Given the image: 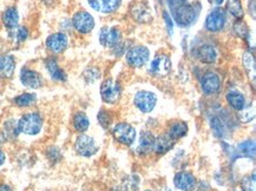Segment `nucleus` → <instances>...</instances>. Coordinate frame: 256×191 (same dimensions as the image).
I'll list each match as a JSON object with an SVG mask.
<instances>
[{"label":"nucleus","mask_w":256,"mask_h":191,"mask_svg":"<svg viewBox=\"0 0 256 191\" xmlns=\"http://www.w3.org/2000/svg\"><path fill=\"white\" fill-rule=\"evenodd\" d=\"M163 18H164V22H166V26H168V32H169V34H172V26H174V22H172V19L170 18L169 13H168V12H164V13H163Z\"/></svg>","instance_id":"nucleus-37"},{"label":"nucleus","mask_w":256,"mask_h":191,"mask_svg":"<svg viewBox=\"0 0 256 191\" xmlns=\"http://www.w3.org/2000/svg\"><path fill=\"white\" fill-rule=\"evenodd\" d=\"M244 68H247V71L250 72L254 74L255 72V59H254V56H252L250 52H246L244 54Z\"/></svg>","instance_id":"nucleus-35"},{"label":"nucleus","mask_w":256,"mask_h":191,"mask_svg":"<svg viewBox=\"0 0 256 191\" xmlns=\"http://www.w3.org/2000/svg\"><path fill=\"white\" fill-rule=\"evenodd\" d=\"M241 186L244 191H254L255 190V174L252 172V177L246 176L244 180H241Z\"/></svg>","instance_id":"nucleus-34"},{"label":"nucleus","mask_w":256,"mask_h":191,"mask_svg":"<svg viewBox=\"0 0 256 191\" xmlns=\"http://www.w3.org/2000/svg\"><path fill=\"white\" fill-rule=\"evenodd\" d=\"M236 154L238 156L248 157L254 160L255 158V143L254 140H244L236 146Z\"/></svg>","instance_id":"nucleus-23"},{"label":"nucleus","mask_w":256,"mask_h":191,"mask_svg":"<svg viewBox=\"0 0 256 191\" xmlns=\"http://www.w3.org/2000/svg\"><path fill=\"white\" fill-rule=\"evenodd\" d=\"M98 120H100V123L103 128H109L110 126L111 118L109 116V114H108L105 110H102L98 114Z\"/></svg>","instance_id":"nucleus-36"},{"label":"nucleus","mask_w":256,"mask_h":191,"mask_svg":"<svg viewBox=\"0 0 256 191\" xmlns=\"http://www.w3.org/2000/svg\"><path fill=\"white\" fill-rule=\"evenodd\" d=\"M42 128V117L38 112H28L22 114L18 120L19 132L34 136L40 132Z\"/></svg>","instance_id":"nucleus-2"},{"label":"nucleus","mask_w":256,"mask_h":191,"mask_svg":"<svg viewBox=\"0 0 256 191\" xmlns=\"http://www.w3.org/2000/svg\"><path fill=\"white\" fill-rule=\"evenodd\" d=\"M146 191H152V190H146Z\"/></svg>","instance_id":"nucleus-42"},{"label":"nucleus","mask_w":256,"mask_h":191,"mask_svg":"<svg viewBox=\"0 0 256 191\" xmlns=\"http://www.w3.org/2000/svg\"><path fill=\"white\" fill-rule=\"evenodd\" d=\"M234 32L236 34V36H238V37H241V38H247L249 36L248 26L241 20L236 22L234 24Z\"/></svg>","instance_id":"nucleus-33"},{"label":"nucleus","mask_w":256,"mask_h":191,"mask_svg":"<svg viewBox=\"0 0 256 191\" xmlns=\"http://www.w3.org/2000/svg\"><path fill=\"white\" fill-rule=\"evenodd\" d=\"M2 22L8 30H12V28H17L18 22H19L18 10L16 8H13V6L6 8L2 14Z\"/></svg>","instance_id":"nucleus-20"},{"label":"nucleus","mask_w":256,"mask_h":191,"mask_svg":"<svg viewBox=\"0 0 256 191\" xmlns=\"http://www.w3.org/2000/svg\"><path fill=\"white\" fill-rule=\"evenodd\" d=\"M174 184L177 189L183 191H192L196 186V180L192 174L189 172H178L174 177Z\"/></svg>","instance_id":"nucleus-15"},{"label":"nucleus","mask_w":256,"mask_h":191,"mask_svg":"<svg viewBox=\"0 0 256 191\" xmlns=\"http://www.w3.org/2000/svg\"><path fill=\"white\" fill-rule=\"evenodd\" d=\"M210 126H212V131H214L216 137L224 136L226 128H224V125H223L222 120H220L218 117L212 118V120H210Z\"/></svg>","instance_id":"nucleus-31"},{"label":"nucleus","mask_w":256,"mask_h":191,"mask_svg":"<svg viewBox=\"0 0 256 191\" xmlns=\"http://www.w3.org/2000/svg\"><path fill=\"white\" fill-rule=\"evenodd\" d=\"M174 146V140L169 136H160L155 138L154 142V151L157 154H166L169 150H172Z\"/></svg>","instance_id":"nucleus-22"},{"label":"nucleus","mask_w":256,"mask_h":191,"mask_svg":"<svg viewBox=\"0 0 256 191\" xmlns=\"http://www.w3.org/2000/svg\"><path fill=\"white\" fill-rule=\"evenodd\" d=\"M150 51L144 46H134L126 54V62L131 68H142L149 60Z\"/></svg>","instance_id":"nucleus-8"},{"label":"nucleus","mask_w":256,"mask_h":191,"mask_svg":"<svg viewBox=\"0 0 256 191\" xmlns=\"http://www.w3.org/2000/svg\"><path fill=\"white\" fill-rule=\"evenodd\" d=\"M68 38L63 32H56L48 37L46 48L52 54H62L68 48Z\"/></svg>","instance_id":"nucleus-9"},{"label":"nucleus","mask_w":256,"mask_h":191,"mask_svg":"<svg viewBox=\"0 0 256 191\" xmlns=\"http://www.w3.org/2000/svg\"><path fill=\"white\" fill-rule=\"evenodd\" d=\"M210 2H212V0H210Z\"/></svg>","instance_id":"nucleus-43"},{"label":"nucleus","mask_w":256,"mask_h":191,"mask_svg":"<svg viewBox=\"0 0 256 191\" xmlns=\"http://www.w3.org/2000/svg\"><path fill=\"white\" fill-rule=\"evenodd\" d=\"M201 88L206 94H214L221 88V78L215 72H206L201 80Z\"/></svg>","instance_id":"nucleus-14"},{"label":"nucleus","mask_w":256,"mask_h":191,"mask_svg":"<svg viewBox=\"0 0 256 191\" xmlns=\"http://www.w3.org/2000/svg\"><path fill=\"white\" fill-rule=\"evenodd\" d=\"M45 68L50 74L51 79H54L56 82H65L68 79L66 74H65L63 68L59 66L54 58L50 57L45 60Z\"/></svg>","instance_id":"nucleus-18"},{"label":"nucleus","mask_w":256,"mask_h":191,"mask_svg":"<svg viewBox=\"0 0 256 191\" xmlns=\"http://www.w3.org/2000/svg\"><path fill=\"white\" fill-rule=\"evenodd\" d=\"M154 142H155L154 134L152 132H149V131H143V132L140 134V146L137 151L142 154H150L154 150Z\"/></svg>","instance_id":"nucleus-21"},{"label":"nucleus","mask_w":256,"mask_h":191,"mask_svg":"<svg viewBox=\"0 0 256 191\" xmlns=\"http://www.w3.org/2000/svg\"><path fill=\"white\" fill-rule=\"evenodd\" d=\"M114 137L123 146H131L136 140V130L128 123H118L114 128Z\"/></svg>","instance_id":"nucleus-7"},{"label":"nucleus","mask_w":256,"mask_h":191,"mask_svg":"<svg viewBox=\"0 0 256 191\" xmlns=\"http://www.w3.org/2000/svg\"><path fill=\"white\" fill-rule=\"evenodd\" d=\"M120 85L112 79H106L100 85V96L102 100L108 104L117 103L120 97Z\"/></svg>","instance_id":"nucleus-4"},{"label":"nucleus","mask_w":256,"mask_h":191,"mask_svg":"<svg viewBox=\"0 0 256 191\" xmlns=\"http://www.w3.org/2000/svg\"><path fill=\"white\" fill-rule=\"evenodd\" d=\"M0 191H12V189L6 184H0Z\"/></svg>","instance_id":"nucleus-40"},{"label":"nucleus","mask_w":256,"mask_h":191,"mask_svg":"<svg viewBox=\"0 0 256 191\" xmlns=\"http://www.w3.org/2000/svg\"><path fill=\"white\" fill-rule=\"evenodd\" d=\"M226 24V12L221 8H216L210 12L206 19V28L210 32H218Z\"/></svg>","instance_id":"nucleus-12"},{"label":"nucleus","mask_w":256,"mask_h":191,"mask_svg":"<svg viewBox=\"0 0 256 191\" xmlns=\"http://www.w3.org/2000/svg\"><path fill=\"white\" fill-rule=\"evenodd\" d=\"M16 60L11 54H0V78L10 79L14 74Z\"/></svg>","instance_id":"nucleus-17"},{"label":"nucleus","mask_w":256,"mask_h":191,"mask_svg":"<svg viewBox=\"0 0 256 191\" xmlns=\"http://www.w3.org/2000/svg\"><path fill=\"white\" fill-rule=\"evenodd\" d=\"M150 71L152 74L158 76V77H166V74L172 71V60H170L168 54H157L152 62Z\"/></svg>","instance_id":"nucleus-10"},{"label":"nucleus","mask_w":256,"mask_h":191,"mask_svg":"<svg viewBox=\"0 0 256 191\" xmlns=\"http://www.w3.org/2000/svg\"><path fill=\"white\" fill-rule=\"evenodd\" d=\"M48 156L50 160H52V157H54V162H57L59 158H60V152H59L57 148H50V150L48 151Z\"/></svg>","instance_id":"nucleus-38"},{"label":"nucleus","mask_w":256,"mask_h":191,"mask_svg":"<svg viewBox=\"0 0 256 191\" xmlns=\"http://www.w3.org/2000/svg\"><path fill=\"white\" fill-rule=\"evenodd\" d=\"M215 2H216V4H222V2H223V0H215Z\"/></svg>","instance_id":"nucleus-41"},{"label":"nucleus","mask_w":256,"mask_h":191,"mask_svg":"<svg viewBox=\"0 0 256 191\" xmlns=\"http://www.w3.org/2000/svg\"><path fill=\"white\" fill-rule=\"evenodd\" d=\"M226 8H227L232 17H235L236 19L244 18V8H242V4L240 0H228Z\"/></svg>","instance_id":"nucleus-29"},{"label":"nucleus","mask_w":256,"mask_h":191,"mask_svg":"<svg viewBox=\"0 0 256 191\" xmlns=\"http://www.w3.org/2000/svg\"><path fill=\"white\" fill-rule=\"evenodd\" d=\"M20 83L24 85L25 88H32V90H34V88H39L42 86V76L38 74L37 71L34 70H31V68H22V71H20Z\"/></svg>","instance_id":"nucleus-11"},{"label":"nucleus","mask_w":256,"mask_h":191,"mask_svg":"<svg viewBox=\"0 0 256 191\" xmlns=\"http://www.w3.org/2000/svg\"><path fill=\"white\" fill-rule=\"evenodd\" d=\"M122 0H88V5L92 8L94 11L100 13H111L114 12L120 8Z\"/></svg>","instance_id":"nucleus-16"},{"label":"nucleus","mask_w":256,"mask_h":191,"mask_svg":"<svg viewBox=\"0 0 256 191\" xmlns=\"http://www.w3.org/2000/svg\"><path fill=\"white\" fill-rule=\"evenodd\" d=\"M175 22L182 28L192 25L198 17V10L195 5L189 4L188 0H166Z\"/></svg>","instance_id":"nucleus-1"},{"label":"nucleus","mask_w":256,"mask_h":191,"mask_svg":"<svg viewBox=\"0 0 256 191\" xmlns=\"http://www.w3.org/2000/svg\"><path fill=\"white\" fill-rule=\"evenodd\" d=\"M19 132L18 129V120H8L4 123V134L8 138H16Z\"/></svg>","instance_id":"nucleus-30"},{"label":"nucleus","mask_w":256,"mask_h":191,"mask_svg":"<svg viewBox=\"0 0 256 191\" xmlns=\"http://www.w3.org/2000/svg\"><path fill=\"white\" fill-rule=\"evenodd\" d=\"M188 132V125L184 122H175L170 125L168 136L172 140H178V138L184 137Z\"/></svg>","instance_id":"nucleus-25"},{"label":"nucleus","mask_w":256,"mask_h":191,"mask_svg":"<svg viewBox=\"0 0 256 191\" xmlns=\"http://www.w3.org/2000/svg\"><path fill=\"white\" fill-rule=\"evenodd\" d=\"M74 150L80 156L91 157L94 154H97L98 146L94 137L88 136V134H80L77 137L76 143H74Z\"/></svg>","instance_id":"nucleus-5"},{"label":"nucleus","mask_w":256,"mask_h":191,"mask_svg":"<svg viewBox=\"0 0 256 191\" xmlns=\"http://www.w3.org/2000/svg\"><path fill=\"white\" fill-rule=\"evenodd\" d=\"M72 26L82 34H90L94 28V19L88 12L80 11L74 13L72 17Z\"/></svg>","instance_id":"nucleus-3"},{"label":"nucleus","mask_w":256,"mask_h":191,"mask_svg":"<svg viewBox=\"0 0 256 191\" xmlns=\"http://www.w3.org/2000/svg\"><path fill=\"white\" fill-rule=\"evenodd\" d=\"M10 31V38L12 39L13 42H17V44H20V42H24L28 37V30L25 28V26H17V28L8 30Z\"/></svg>","instance_id":"nucleus-28"},{"label":"nucleus","mask_w":256,"mask_h":191,"mask_svg":"<svg viewBox=\"0 0 256 191\" xmlns=\"http://www.w3.org/2000/svg\"><path fill=\"white\" fill-rule=\"evenodd\" d=\"M134 106L144 114H149L154 110L157 104V97L150 91H140L134 94Z\"/></svg>","instance_id":"nucleus-6"},{"label":"nucleus","mask_w":256,"mask_h":191,"mask_svg":"<svg viewBox=\"0 0 256 191\" xmlns=\"http://www.w3.org/2000/svg\"><path fill=\"white\" fill-rule=\"evenodd\" d=\"M227 102L236 111H241L246 106L244 96L238 91H230L227 94Z\"/></svg>","instance_id":"nucleus-24"},{"label":"nucleus","mask_w":256,"mask_h":191,"mask_svg":"<svg viewBox=\"0 0 256 191\" xmlns=\"http://www.w3.org/2000/svg\"><path fill=\"white\" fill-rule=\"evenodd\" d=\"M122 34L116 28H103L100 32V42L105 48H114L120 44Z\"/></svg>","instance_id":"nucleus-13"},{"label":"nucleus","mask_w":256,"mask_h":191,"mask_svg":"<svg viewBox=\"0 0 256 191\" xmlns=\"http://www.w3.org/2000/svg\"><path fill=\"white\" fill-rule=\"evenodd\" d=\"M13 102H14V104L17 105L18 108L32 106V105L37 102V94H30V92H25V94L17 96V97L13 100Z\"/></svg>","instance_id":"nucleus-26"},{"label":"nucleus","mask_w":256,"mask_h":191,"mask_svg":"<svg viewBox=\"0 0 256 191\" xmlns=\"http://www.w3.org/2000/svg\"><path fill=\"white\" fill-rule=\"evenodd\" d=\"M196 54H198L200 60L206 62V64H212L218 59V52H216L215 48L209 44H203L200 46Z\"/></svg>","instance_id":"nucleus-19"},{"label":"nucleus","mask_w":256,"mask_h":191,"mask_svg":"<svg viewBox=\"0 0 256 191\" xmlns=\"http://www.w3.org/2000/svg\"><path fill=\"white\" fill-rule=\"evenodd\" d=\"M5 160H6V157H5V154L2 152V150H0V166H2V164L5 163Z\"/></svg>","instance_id":"nucleus-39"},{"label":"nucleus","mask_w":256,"mask_h":191,"mask_svg":"<svg viewBox=\"0 0 256 191\" xmlns=\"http://www.w3.org/2000/svg\"><path fill=\"white\" fill-rule=\"evenodd\" d=\"M240 120L244 123H249V122L252 120V118L255 117V106L252 105V106L244 108L241 111H240Z\"/></svg>","instance_id":"nucleus-32"},{"label":"nucleus","mask_w":256,"mask_h":191,"mask_svg":"<svg viewBox=\"0 0 256 191\" xmlns=\"http://www.w3.org/2000/svg\"><path fill=\"white\" fill-rule=\"evenodd\" d=\"M74 126L78 132H85L90 126V120L84 112H77L74 116Z\"/></svg>","instance_id":"nucleus-27"}]
</instances>
